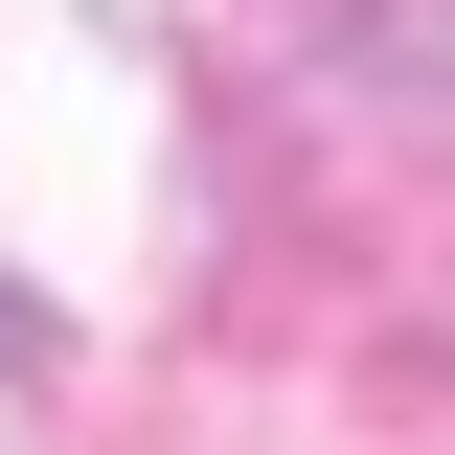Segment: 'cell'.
I'll use <instances>...</instances> for the list:
<instances>
[]
</instances>
